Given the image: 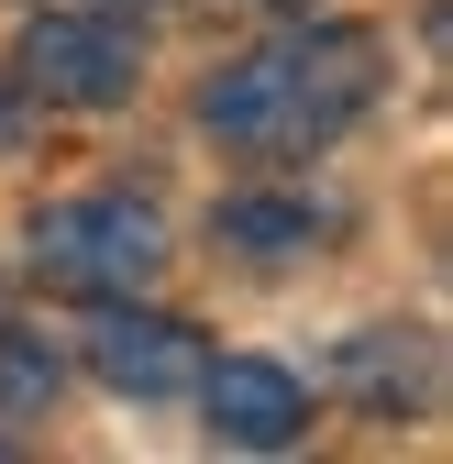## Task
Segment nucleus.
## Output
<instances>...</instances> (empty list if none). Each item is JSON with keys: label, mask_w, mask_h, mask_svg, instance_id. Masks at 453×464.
I'll return each instance as SVG.
<instances>
[{"label": "nucleus", "mask_w": 453, "mask_h": 464, "mask_svg": "<svg viewBox=\"0 0 453 464\" xmlns=\"http://www.w3.org/2000/svg\"><path fill=\"white\" fill-rule=\"evenodd\" d=\"M166 221L155 199L133 188H89V199H44L34 210V276L67 287V299H144V287L166 276Z\"/></svg>", "instance_id": "nucleus-2"}, {"label": "nucleus", "mask_w": 453, "mask_h": 464, "mask_svg": "<svg viewBox=\"0 0 453 464\" xmlns=\"http://www.w3.org/2000/svg\"><path fill=\"white\" fill-rule=\"evenodd\" d=\"M387 89V44L365 23H288L265 34L255 55H233L210 89H199V122L233 144V155H321L343 144Z\"/></svg>", "instance_id": "nucleus-1"}, {"label": "nucleus", "mask_w": 453, "mask_h": 464, "mask_svg": "<svg viewBox=\"0 0 453 464\" xmlns=\"http://www.w3.org/2000/svg\"><path fill=\"white\" fill-rule=\"evenodd\" d=\"M199 410H210V442H233V453H288L310 431V387L288 365H265V354H221L199 365Z\"/></svg>", "instance_id": "nucleus-5"}, {"label": "nucleus", "mask_w": 453, "mask_h": 464, "mask_svg": "<svg viewBox=\"0 0 453 464\" xmlns=\"http://www.w3.org/2000/svg\"><path fill=\"white\" fill-rule=\"evenodd\" d=\"M210 244L276 266V255H310V244H321V210H310V199H221V210H210Z\"/></svg>", "instance_id": "nucleus-6"}, {"label": "nucleus", "mask_w": 453, "mask_h": 464, "mask_svg": "<svg viewBox=\"0 0 453 464\" xmlns=\"http://www.w3.org/2000/svg\"><path fill=\"white\" fill-rule=\"evenodd\" d=\"M23 89L55 100V111H122L144 89V44H133V23H111V12H34Z\"/></svg>", "instance_id": "nucleus-3"}, {"label": "nucleus", "mask_w": 453, "mask_h": 464, "mask_svg": "<svg viewBox=\"0 0 453 464\" xmlns=\"http://www.w3.org/2000/svg\"><path fill=\"white\" fill-rule=\"evenodd\" d=\"M55 387H67L55 343H44V332H0V420H44Z\"/></svg>", "instance_id": "nucleus-7"}, {"label": "nucleus", "mask_w": 453, "mask_h": 464, "mask_svg": "<svg viewBox=\"0 0 453 464\" xmlns=\"http://www.w3.org/2000/svg\"><path fill=\"white\" fill-rule=\"evenodd\" d=\"M89 376L111 398H188L199 365H210V343L178 321V310H133V299H89Z\"/></svg>", "instance_id": "nucleus-4"}, {"label": "nucleus", "mask_w": 453, "mask_h": 464, "mask_svg": "<svg viewBox=\"0 0 453 464\" xmlns=\"http://www.w3.org/2000/svg\"><path fill=\"white\" fill-rule=\"evenodd\" d=\"M265 12H321V0H265Z\"/></svg>", "instance_id": "nucleus-9"}, {"label": "nucleus", "mask_w": 453, "mask_h": 464, "mask_svg": "<svg viewBox=\"0 0 453 464\" xmlns=\"http://www.w3.org/2000/svg\"><path fill=\"white\" fill-rule=\"evenodd\" d=\"M0 144H23V111H12V100H0Z\"/></svg>", "instance_id": "nucleus-8"}]
</instances>
